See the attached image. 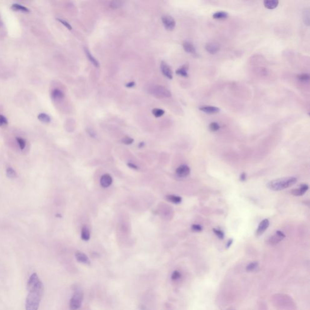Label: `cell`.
I'll use <instances>...</instances> for the list:
<instances>
[{
    "mask_svg": "<svg viewBox=\"0 0 310 310\" xmlns=\"http://www.w3.org/2000/svg\"><path fill=\"white\" fill-rule=\"evenodd\" d=\"M297 182V179L294 177H287L277 179L269 182L267 187L272 191L278 192L289 188Z\"/></svg>",
    "mask_w": 310,
    "mask_h": 310,
    "instance_id": "1",
    "label": "cell"
},
{
    "mask_svg": "<svg viewBox=\"0 0 310 310\" xmlns=\"http://www.w3.org/2000/svg\"><path fill=\"white\" fill-rule=\"evenodd\" d=\"M26 300V310H38L44 288L30 291Z\"/></svg>",
    "mask_w": 310,
    "mask_h": 310,
    "instance_id": "2",
    "label": "cell"
},
{
    "mask_svg": "<svg viewBox=\"0 0 310 310\" xmlns=\"http://www.w3.org/2000/svg\"><path fill=\"white\" fill-rule=\"evenodd\" d=\"M84 299V294L81 290H75L73 296L70 300L69 307L70 310H79Z\"/></svg>",
    "mask_w": 310,
    "mask_h": 310,
    "instance_id": "3",
    "label": "cell"
},
{
    "mask_svg": "<svg viewBox=\"0 0 310 310\" xmlns=\"http://www.w3.org/2000/svg\"><path fill=\"white\" fill-rule=\"evenodd\" d=\"M148 92L152 95L159 98H170L172 96L170 92L167 88L162 86H155L151 87L149 88Z\"/></svg>",
    "mask_w": 310,
    "mask_h": 310,
    "instance_id": "4",
    "label": "cell"
},
{
    "mask_svg": "<svg viewBox=\"0 0 310 310\" xmlns=\"http://www.w3.org/2000/svg\"><path fill=\"white\" fill-rule=\"evenodd\" d=\"M28 290L30 291L37 290L40 288H44V285L42 282L39 278L38 276L37 273H33L28 282Z\"/></svg>",
    "mask_w": 310,
    "mask_h": 310,
    "instance_id": "5",
    "label": "cell"
},
{
    "mask_svg": "<svg viewBox=\"0 0 310 310\" xmlns=\"http://www.w3.org/2000/svg\"><path fill=\"white\" fill-rule=\"evenodd\" d=\"M162 22L165 28L167 30L172 31L176 26V21L174 18L170 15H164L162 17Z\"/></svg>",
    "mask_w": 310,
    "mask_h": 310,
    "instance_id": "6",
    "label": "cell"
},
{
    "mask_svg": "<svg viewBox=\"0 0 310 310\" xmlns=\"http://www.w3.org/2000/svg\"><path fill=\"white\" fill-rule=\"evenodd\" d=\"M190 173V168L187 165H182L179 166L176 170V174L179 178H185Z\"/></svg>",
    "mask_w": 310,
    "mask_h": 310,
    "instance_id": "7",
    "label": "cell"
},
{
    "mask_svg": "<svg viewBox=\"0 0 310 310\" xmlns=\"http://www.w3.org/2000/svg\"><path fill=\"white\" fill-rule=\"evenodd\" d=\"M205 50L210 54H215L220 50V45L216 42H210L205 45Z\"/></svg>",
    "mask_w": 310,
    "mask_h": 310,
    "instance_id": "8",
    "label": "cell"
},
{
    "mask_svg": "<svg viewBox=\"0 0 310 310\" xmlns=\"http://www.w3.org/2000/svg\"><path fill=\"white\" fill-rule=\"evenodd\" d=\"M161 70L165 77L168 78L170 79H172L173 78V72L170 66L166 62H165L164 61L161 62Z\"/></svg>",
    "mask_w": 310,
    "mask_h": 310,
    "instance_id": "9",
    "label": "cell"
},
{
    "mask_svg": "<svg viewBox=\"0 0 310 310\" xmlns=\"http://www.w3.org/2000/svg\"><path fill=\"white\" fill-rule=\"evenodd\" d=\"M199 109L207 114H216L220 112V108L212 106H203L199 107Z\"/></svg>",
    "mask_w": 310,
    "mask_h": 310,
    "instance_id": "10",
    "label": "cell"
},
{
    "mask_svg": "<svg viewBox=\"0 0 310 310\" xmlns=\"http://www.w3.org/2000/svg\"><path fill=\"white\" fill-rule=\"evenodd\" d=\"M285 238V235L281 232V231H278L276 232L275 234H274L272 236H271L270 239H269V242L271 245H275L284 239Z\"/></svg>",
    "mask_w": 310,
    "mask_h": 310,
    "instance_id": "11",
    "label": "cell"
},
{
    "mask_svg": "<svg viewBox=\"0 0 310 310\" xmlns=\"http://www.w3.org/2000/svg\"><path fill=\"white\" fill-rule=\"evenodd\" d=\"M269 225H270V222H269V221L268 219H263V221H262L260 223L259 225L258 228L257 229L256 235H258V236L262 235L268 228Z\"/></svg>",
    "mask_w": 310,
    "mask_h": 310,
    "instance_id": "12",
    "label": "cell"
},
{
    "mask_svg": "<svg viewBox=\"0 0 310 310\" xmlns=\"http://www.w3.org/2000/svg\"><path fill=\"white\" fill-rule=\"evenodd\" d=\"M112 178L108 174H105L102 176L100 179V184L104 188L108 187L112 183Z\"/></svg>",
    "mask_w": 310,
    "mask_h": 310,
    "instance_id": "13",
    "label": "cell"
},
{
    "mask_svg": "<svg viewBox=\"0 0 310 310\" xmlns=\"http://www.w3.org/2000/svg\"><path fill=\"white\" fill-rule=\"evenodd\" d=\"M308 190V185L306 184L302 185L300 188L297 189H293L291 190V194L296 196H302L306 193V192Z\"/></svg>",
    "mask_w": 310,
    "mask_h": 310,
    "instance_id": "14",
    "label": "cell"
},
{
    "mask_svg": "<svg viewBox=\"0 0 310 310\" xmlns=\"http://www.w3.org/2000/svg\"><path fill=\"white\" fill-rule=\"evenodd\" d=\"M75 258L78 261L84 264L89 265L90 263V260L87 255L82 252H77L75 254Z\"/></svg>",
    "mask_w": 310,
    "mask_h": 310,
    "instance_id": "15",
    "label": "cell"
},
{
    "mask_svg": "<svg viewBox=\"0 0 310 310\" xmlns=\"http://www.w3.org/2000/svg\"><path fill=\"white\" fill-rule=\"evenodd\" d=\"M189 68V66L188 64H185L183 65L182 67L179 68L178 70L176 71V73L177 75H179L181 77L187 78L188 77V70Z\"/></svg>",
    "mask_w": 310,
    "mask_h": 310,
    "instance_id": "16",
    "label": "cell"
},
{
    "mask_svg": "<svg viewBox=\"0 0 310 310\" xmlns=\"http://www.w3.org/2000/svg\"><path fill=\"white\" fill-rule=\"evenodd\" d=\"M183 48L184 50L188 53H192V54L196 53V48H194L193 44L190 41H184L183 42Z\"/></svg>",
    "mask_w": 310,
    "mask_h": 310,
    "instance_id": "17",
    "label": "cell"
},
{
    "mask_svg": "<svg viewBox=\"0 0 310 310\" xmlns=\"http://www.w3.org/2000/svg\"><path fill=\"white\" fill-rule=\"evenodd\" d=\"M264 6L268 9H274L276 8L279 4L278 0H265L263 1Z\"/></svg>",
    "mask_w": 310,
    "mask_h": 310,
    "instance_id": "18",
    "label": "cell"
},
{
    "mask_svg": "<svg viewBox=\"0 0 310 310\" xmlns=\"http://www.w3.org/2000/svg\"><path fill=\"white\" fill-rule=\"evenodd\" d=\"M90 231L88 227L85 225L82 227L81 230V239L83 241H87L90 239Z\"/></svg>",
    "mask_w": 310,
    "mask_h": 310,
    "instance_id": "19",
    "label": "cell"
},
{
    "mask_svg": "<svg viewBox=\"0 0 310 310\" xmlns=\"http://www.w3.org/2000/svg\"><path fill=\"white\" fill-rule=\"evenodd\" d=\"M84 52L86 53V55L87 56V58L88 59V60L97 68H98L99 66V62L97 61V59H95V57H93L92 56V55L91 54V53L90 52V51L88 50V48H84Z\"/></svg>",
    "mask_w": 310,
    "mask_h": 310,
    "instance_id": "20",
    "label": "cell"
},
{
    "mask_svg": "<svg viewBox=\"0 0 310 310\" xmlns=\"http://www.w3.org/2000/svg\"><path fill=\"white\" fill-rule=\"evenodd\" d=\"M166 199L169 202L175 203V204H178V203H180L182 202V198L180 196H176V195H173V194L166 196Z\"/></svg>",
    "mask_w": 310,
    "mask_h": 310,
    "instance_id": "21",
    "label": "cell"
},
{
    "mask_svg": "<svg viewBox=\"0 0 310 310\" xmlns=\"http://www.w3.org/2000/svg\"><path fill=\"white\" fill-rule=\"evenodd\" d=\"M52 97L55 99H61L64 97V93L58 88L54 89L52 92Z\"/></svg>",
    "mask_w": 310,
    "mask_h": 310,
    "instance_id": "22",
    "label": "cell"
},
{
    "mask_svg": "<svg viewBox=\"0 0 310 310\" xmlns=\"http://www.w3.org/2000/svg\"><path fill=\"white\" fill-rule=\"evenodd\" d=\"M228 15L225 12H218L213 15V18L216 19H225L228 17Z\"/></svg>",
    "mask_w": 310,
    "mask_h": 310,
    "instance_id": "23",
    "label": "cell"
},
{
    "mask_svg": "<svg viewBox=\"0 0 310 310\" xmlns=\"http://www.w3.org/2000/svg\"><path fill=\"white\" fill-rule=\"evenodd\" d=\"M11 9L14 10V11H21V12H29V9L19 4H13L12 6H11Z\"/></svg>",
    "mask_w": 310,
    "mask_h": 310,
    "instance_id": "24",
    "label": "cell"
},
{
    "mask_svg": "<svg viewBox=\"0 0 310 310\" xmlns=\"http://www.w3.org/2000/svg\"><path fill=\"white\" fill-rule=\"evenodd\" d=\"M39 120L43 123H49L51 121V118L46 113H40L38 116Z\"/></svg>",
    "mask_w": 310,
    "mask_h": 310,
    "instance_id": "25",
    "label": "cell"
},
{
    "mask_svg": "<svg viewBox=\"0 0 310 310\" xmlns=\"http://www.w3.org/2000/svg\"><path fill=\"white\" fill-rule=\"evenodd\" d=\"M123 5V2L121 1L116 0V1H112L110 2V7L113 9H118L122 7Z\"/></svg>",
    "mask_w": 310,
    "mask_h": 310,
    "instance_id": "26",
    "label": "cell"
},
{
    "mask_svg": "<svg viewBox=\"0 0 310 310\" xmlns=\"http://www.w3.org/2000/svg\"><path fill=\"white\" fill-rule=\"evenodd\" d=\"M152 113L153 114V115H154L155 117H156V118H159V117L162 116V115L164 114L165 111L164 110L161 109V108H155L154 109H153V110H152Z\"/></svg>",
    "mask_w": 310,
    "mask_h": 310,
    "instance_id": "27",
    "label": "cell"
},
{
    "mask_svg": "<svg viewBox=\"0 0 310 310\" xmlns=\"http://www.w3.org/2000/svg\"><path fill=\"white\" fill-rule=\"evenodd\" d=\"M258 266V263L257 262H252L250 263H249L247 267H246V270L248 271H252L253 270H254Z\"/></svg>",
    "mask_w": 310,
    "mask_h": 310,
    "instance_id": "28",
    "label": "cell"
},
{
    "mask_svg": "<svg viewBox=\"0 0 310 310\" xmlns=\"http://www.w3.org/2000/svg\"><path fill=\"white\" fill-rule=\"evenodd\" d=\"M209 128H210V130L212 132H217V131H218L219 130L220 126H219V124L218 123L215 122H212L210 124Z\"/></svg>",
    "mask_w": 310,
    "mask_h": 310,
    "instance_id": "29",
    "label": "cell"
},
{
    "mask_svg": "<svg viewBox=\"0 0 310 310\" xmlns=\"http://www.w3.org/2000/svg\"><path fill=\"white\" fill-rule=\"evenodd\" d=\"M16 139H17V141L19 145L20 148L21 150H23L26 147V144L25 140L21 138H19V137H17Z\"/></svg>",
    "mask_w": 310,
    "mask_h": 310,
    "instance_id": "30",
    "label": "cell"
},
{
    "mask_svg": "<svg viewBox=\"0 0 310 310\" xmlns=\"http://www.w3.org/2000/svg\"><path fill=\"white\" fill-rule=\"evenodd\" d=\"M122 142L124 144H126V145H130V144H132L134 140L133 139H132V138L129 137V136H125L122 139Z\"/></svg>",
    "mask_w": 310,
    "mask_h": 310,
    "instance_id": "31",
    "label": "cell"
},
{
    "mask_svg": "<svg viewBox=\"0 0 310 310\" xmlns=\"http://www.w3.org/2000/svg\"><path fill=\"white\" fill-rule=\"evenodd\" d=\"M181 277V272L178 270H175V271H173V272L172 273V279L173 281H177L178 279H179Z\"/></svg>",
    "mask_w": 310,
    "mask_h": 310,
    "instance_id": "32",
    "label": "cell"
},
{
    "mask_svg": "<svg viewBox=\"0 0 310 310\" xmlns=\"http://www.w3.org/2000/svg\"><path fill=\"white\" fill-rule=\"evenodd\" d=\"M298 78L301 81H308L310 79V76L307 73H303L299 75L298 76Z\"/></svg>",
    "mask_w": 310,
    "mask_h": 310,
    "instance_id": "33",
    "label": "cell"
},
{
    "mask_svg": "<svg viewBox=\"0 0 310 310\" xmlns=\"http://www.w3.org/2000/svg\"><path fill=\"white\" fill-rule=\"evenodd\" d=\"M6 174H7V176L9 177V178H13L16 176V172L14 170H13L12 168H8L6 170Z\"/></svg>",
    "mask_w": 310,
    "mask_h": 310,
    "instance_id": "34",
    "label": "cell"
},
{
    "mask_svg": "<svg viewBox=\"0 0 310 310\" xmlns=\"http://www.w3.org/2000/svg\"><path fill=\"white\" fill-rule=\"evenodd\" d=\"M8 124L7 118L2 115H0V127L6 126Z\"/></svg>",
    "mask_w": 310,
    "mask_h": 310,
    "instance_id": "35",
    "label": "cell"
},
{
    "mask_svg": "<svg viewBox=\"0 0 310 310\" xmlns=\"http://www.w3.org/2000/svg\"><path fill=\"white\" fill-rule=\"evenodd\" d=\"M213 232L215 233V234L221 239H223L224 238V234L223 232L221 231V230H218V229H215L214 228L213 230Z\"/></svg>",
    "mask_w": 310,
    "mask_h": 310,
    "instance_id": "36",
    "label": "cell"
},
{
    "mask_svg": "<svg viewBox=\"0 0 310 310\" xmlns=\"http://www.w3.org/2000/svg\"><path fill=\"white\" fill-rule=\"evenodd\" d=\"M57 20H58V21H59L61 23H62V24H63V25H64L66 28H67L68 30H71L72 29V28L71 25H70V24L68 22H67L66 21L64 20V19H60V18H57Z\"/></svg>",
    "mask_w": 310,
    "mask_h": 310,
    "instance_id": "37",
    "label": "cell"
},
{
    "mask_svg": "<svg viewBox=\"0 0 310 310\" xmlns=\"http://www.w3.org/2000/svg\"><path fill=\"white\" fill-rule=\"evenodd\" d=\"M192 230L195 232H200L202 231V228L200 225L198 224H193L192 226Z\"/></svg>",
    "mask_w": 310,
    "mask_h": 310,
    "instance_id": "38",
    "label": "cell"
},
{
    "mask_svg": "<svg viewBox=\"0 0 310 310\" xmlns=\"http://www.w3.org/2000/svg\"><path fill=\"white\" fill-rule=\"evenodd\" d=\"M87 132L88 133V134H89L91 136L95 137V135H96V133H95V131H94V130H92L91 128H88V129H87Z\"/></svg>",
    "mask_w": 310,
    "mask_h": 310,
    "instance_id": "39",
    "label": "cell"
},
{
    "mask_svg": "<svg viewBox=\"0 0 310 310\" xmlns=\"http://www.w3.org/2000/svg\"><path fill=\"white\" fill-rule=\"evenodd\" d=\"M135 82L134 81L129 82L126 85V87H128V88H132V87H135Z\"/></svg>",
    "mask_w": 310,
    "mask_h": 310,
    "instance_id": "40",
    "label": "cell"
},
{
    "mask_svg": "<svg viewBox=\"0 0 310 310\" xmlns=\"http://www.w3.org/2000/svg\"><path fill=\"white\" fill-rule=\"evenodd\" d=\"M246 179V174L244 173H243L241 175V177H240V180L241 181H245Z\"/></svg>",
    "mask_w": 310,
    "mask_h": 310,
    "instance_id": "41",
    "label": "cell"
},
{
    "mask_svg": "<svg viewBox=\"0 0 310 310\" xmlns=\"http://www.w3.org/2000/svg\"><path fill=\"white\" fill-rule=\"evenodd\" d=\"M128 166L129 167H130V168H133V169H136V170H137V169H138V167H137V166H136V165L133 164H131V163H130V164H128Z\"/></svg>",
    "mask_w": 310,
    "mask_h": 310,
    "instance_id": "42",
    "label": "cell"
},
{
    "mask_svg": "<svg viewBox=\"0 0 310 310\" xmlns=\"http://www.w3.org/2000/svg\"><path fill=\"white\" fill-rule=\"evenodd\" d=\"M232 243V239H230V241L228 242L227 244V248H229L231 245Z\"/></svg>",
    "mask_w": 310,
    "mask_h": 310,
    "instance_id": "43",
    "label": "cell"
},
{
    "mask_svg": "<svg viewBox=\"0 0 310 310\" xmlns=\"http://www.w3.org/2000/svg\"><path fill=\"white\" fill-rule=\"evenodd\" d=\"M144 142H141L139 146V147H142L144 146Z\"/></svg>",
    "mask_w": 310,
    "mask_h": 310,
    "instance_id": "44",
    "label": "cell"
}]
</instances>
